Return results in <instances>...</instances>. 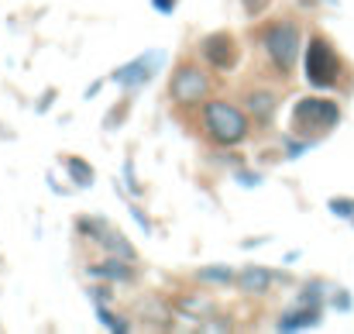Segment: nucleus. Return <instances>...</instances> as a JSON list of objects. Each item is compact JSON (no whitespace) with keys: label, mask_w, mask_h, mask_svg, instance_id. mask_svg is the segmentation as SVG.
I'll return each instance as SVG.
<instances>
[{"label":"nucleus","mask_w":354,"mask_h":334,"mask_svg":"<svg viewBox=\"0 0 354 334\" xmlns=\"http://www.w3.org/2000/svg\"><path fill=\"white\" fill-rule=\"evenodd\" d=\"M62 166H66V173H69V179L80 186V190H86V186H93V179H97V169L86 162V159H80V155H66L62 159Z\"/></svg>","instance_id":"2eb2a0df"},{"label":"nucleus","mask_w":354,"mask_h":334,"mask_svg":"<svg viewBox=\"0 0 354 334\" xmlns=\"http://www.w3.org/2000/svg\"><path fill=\"white\" fill-rule=\"evenodd\" d=\"M76 227L83 231V238H93V241H100L104 231H107V224L100 221V218H76Z\"/></svg>","instance_id":"6ab92c4d"},{"label":"nucleus","mask_w":354,"mask_h":334,"mask_svg":"<svg viewBox=\"0 0 354 334\" xmlns=\"http://www.w3.org/2000/svg\"><path fill=\"white\" fill-rule=\"evenodd\" d=\"M172 307H176V314H183V317H189V321H196V324L217 317V304H214L210 297H200V290H196V293H186V297H176Z\"/></svg>","instance_id":"9d476101"},{"label":"nucleus","mask_w":354,"mask_h":334,"mask_svg":"<svg viewBox=\"0 0 354 334\" xmlns=\"http://www.w3.org/2000/svg\"><path fill=\"white\" fill-rule=\"evenodd\" d=\"M348 62L337 52V45L327 35H310L306 52H303V76L313 90H334L344 76Z\"/></svg>","instance_id":"f03ea898"},{"label":"nucleus","mask_w":354,"mask_h":334,"mask_svg":"<svg viewBox=\"0 0 354 334\" xmlns=\"http://www.w3.org/2000/svg\"><path fill=\"white\" fill-rule=\"evenodd\" d=\"M292 134H299V138H310L313 145L324 138V134H330L337 124H341V107H337V100H330V97H303L296 107H292Z\"/></svg>","instance_id":"20e7f679"},{"label":"nucleus","mask_w":354,"mask_h":334,"mask_svg":"<svg viewBox=\"0 0 354 334\" xmlns=\"http://www.w3.org/2000/svg\"><path fill=\"white\" fill-rule=\"evenodd\" d=\"M196 279L207 283V286H221V290H227V286H234L237 272L231 269V265H203V269H196Z\"/></svg>","instance_id":"dca6fc26"},{"label":"nucleus","mask_w":354,"mask_h":334,"mask_svg":"<svg viewBox=\"0 0 354 334\" xmlns=\"http://www.w3.org/2000/svg\"><path fill=\"white\" fill-rule=\"evenodd\" d=\"M244 111L251 114V121H254L258 128H268L275 111H279L275 90H248V94H244Z\"/></svg>","instance_id":"1a4fd4ad"},{"label":"nucleus","mask_w":354,"mask_h":334,"mask_svg":"<svg viewBox=\"0 0 354 334\" xmlns=\"http://www.w3.org/2000/svg\"><path fill=\"white\" fill-rule=\"evenodd\" d=\"M258 38H261V45H265V52L272 59V69L282 80H289L296 62H299V55H303V28L292 17H282V21L265 24Z\"/></svg>","instance_id":"7ed1b4c3"},{"label":"nucleus","mask_w":354,"mask_h":334,"mask_svg":"<svg viewBox=\"0 0 354 334\" xmlns=\"http://www.w3.org/2000/svg\"><path fill=\"white\" fill-rule=\"evenodd\" d=\"M268 3L272 0H241V10H244V17H258L268 10Z\"/></svg>","instance_id":"4be33fe9"},{"label":"nucleus","mask_w":354,"mask_h":334,"mask_svg":"<svg viewBox=\"0 0 354 334\" xmlns=\"http://www.w3.org/2000/svg\"><path fill=\"white\" fill-rule=\"evenodd\" d=\"M90 276H97V279H107V283H134V279H138L134 265H131L127 258H118V255H107L104 262L90 265Z\"/></svg>","instance_id":"f8f14e48"},{"label":"nucleus","mask_w":354,"mask_h":334,"mask_svg":"<svg viewBox=\"0 0 354 334\" xmlns=\"http://www.w3.org/2000/svg\"><path fill=\"white\" fill-rule=\"evenodd\" d=\"M131 218H134V221H138L141 227H145V234H151V221H148V218L141 214V207H131Z\"/></svg>","instance_id":"a878e982"},{"label":"nucleus","mask_w":354,"mask_h":334,"mask_svg":"<svg viewBox=\"0 0 354 334\" xmlns=\"http://www.w3.org/2000/svg\"><path fill=\"white\" fill-rule=\"evenodd\" d=\"M97 317H100V324L111 328V331H131V321H124L120 314H114L107 304H97Z\"/></svg>","instance_id":"f3484780"},{"label":"nucleus","mask_w":354,"mask_h":334,"mask_svg":"<svg viewBox=\"0 0 354 334\" xmlns=\"http://www.w3.org/2000/svg\"><path fill=\"white\" fill-rule=\"evenodd\" d=\"M279 279V272H272V269H265V265H244L241 272H237L234 279V290H241L244 297H265V293H272V283Z\"/></svg>","instance_id":"6e6552de"},{"label":"nucleus","mask_w":354,"mask_h":334,"mask_svg":"<svg viewBox=\"0 0 354 334\" xmlns=\"http://www.w3.org/2000/svg\"><path fill=\"white\" fill-rule=\"evenodd\" d=\"M141 321H148L151 328H158V331H169L172 328V314H176V307L172 304H165V300H158V297H145V300H138V310H134Z\"/></svg>","instance_id":"9b49d317"},{"label":"nucleus","mask_w":354,"mask_h":334,"mask_svg":"<svg viewBox=\"0 0 354 334\" xmlns=\"http://www.w3.org/2000/svg\"><path fill=\"white\" fill-rule=\"evenodd\" d=\"M93 300L97 304H107L111 300V286H93Z\"/></svg>","instance_id":"cd10ccee"},{"label":"nucleus","mask_w":354,"mask_h":334,"mask_svg":"<svg viewBox=\"0 0 354 334\" xmlns=\"http://www.w3.org/2000/svg\"><path fill=\"white\" fill-rule=\"evenodd\" d=\"M158 66H162V52L138 55V59L124 62V66H118V69L111 73V83L124 87L127 94H134V90H141V87H148V83L155 80V69H158Z\"/></svg>","instance_id":"0eeeda50"},{"label":"nucleus","mask_w":354,"mask_h":334,"mask_svg":"<svg viewBox=\"0 0 354 334\" xmlns=\"http://www.w3.org/2000/svg\"><path fill=\"white\" fill-rule=\"evenodd\" d=\"M124 179H127V190H131V193H141V183L134 179V162H131V159L124 162Z\"/></svg>","instance_id":"5701e85b"},{"label":"nucleus","mask_w":354,"mask_h":334,"mask_svg":"<svg viewBox=\"0 0 354 334\" xmlns=\"http://www.w3.org/2000/svg\"><path fill=\"white\" fill-rule=\"evenodd\" d=\"M97 245H100L107 255H118V258H127V262H134V258H138V248H134L120 231H114V227H107V231H104V238H100Z\"/></svg>","instance_id":"4468645a"},{"label":"nucleus","mask_w":354,"mask_h":334,"mask_svg":"<svg viewBox=\"0 0 354 334\" xmlns=\"http://www.w3.org/2000/svg\"><path fill=\"white\" fill-rule=\"evenodd\" d=\"M299 304H306V307H324V283H306V290L299 293Z\"/></svg>","instance_id":"aec40b11"},{"label":"nucleus","mask_w":354,"mask_h":334,"mask_svg":"<svg viewBox=\"0 0 354 334\" xmlns=\"http://www.w3.org/2000/svg\"><path fill=\"white\" fill-rule=\"evenodd\" d=\"M237 183H241V186H258L261 176H258V173H254V176H251V173H237Z\"/></svg>","instance_id":"bb28decb"},{"label":"nucleus","mask_w":354,"mask_h":334,"mask_svg":"<svg viewBox=\"0 0 354 334\" xmlns=\"http://www.w3.org/2000/svg\"><path fill=\"white\" fill-rule=\"evenodd\" d=\"M127 111H131V97H124V104H120V107H114V111H111L107 117H104V128H107V131H114V128H120V121L127 117Z\"/></svg>","instance_id":"412c9836"},{"label":"nucleus","mask_w":354,"mask_h":334,"mask_svg":"<svg viewBox=\"0 0 354 334\" xmlns=\"http://www.w3.org/2000/svg\"><path fill=\"white\" fill-rule=\"evenodd\" d=\"M151 7H155L158 14H172V10L179 7V0H151Z\"/></svg>","instance_id":"393cba45"},{"label":"nucleus","mask_w":354,"mask_h":334,"mask_svg":"<svg viewBox=\"0 0 354 334\" xmlns=\"http://www.w3.org/2000/svg\"><path fill=\"white\" fill-rule=\"evenodd\" d=\"M52 100H55V90L48 87V90H45V97H41V104H38V114L48 111V107H52Z\"/></svg>","instance_id":"c85d7f7f"},{"label":"nucleus","mask_w":354,"mask_h":334,"mask_svg":"<svg viewBox=\"0 0 354 334\" xmlns=\"http://www.w3.org/2000/svg\"><path fill=\"white\" fill-rule=\"evenodd\" d=\"M324 317H320V307H306V304H299L296 310H289V314H282L279 321H275V328L279 331H306V328H317Z\"/></svg>","instance_id":"ddd939ff"},{"label":"nucleus","mask_w":354,"mask_h":334,"mask_svg":"<svg viewBox=\"0 0 354 334\" xmlns=\"http://www.w3.org/2000/svg\"><path fill=\"white\" fill-rule=\"evenodd\" d=\"M207 66V62H203ZM200 62L193 59H183L176 69H172V80H169V100L183 111L189 107H203L210 100V90H214V80L210 73L203 69Z\"/></svg>","instance_id":"39448f33"},{"label":"nucleus","mask_w":354,"mask_h":334,"mask_svg":"<svg viewBox=\"0 0 354 334\" xmlns=\"http://www.w3.org/2000/svg\"><path fill=\"white\" fill-rule=\"evenodd\" d=\"M200 59L217 73H234L237 62H241V45L231 31H210L200 42Z\"/></svg>","instance_id":"423d86ee"},{"label":"nucleus","mask_w":354,"mask_h":334,"mask_svg":"<svg viewBox=\"0 0 354 334\" xmlns=\"http://www.w3.org/2000/svg\"><path fill=\"white\" fill-rule=\"evenodd\" d=\"M330 304H334V307H341V310H351V297H348L341 286H337V293H330Z\"/></svg>","instance_id":"b1692460"},{"label":"nucleus","mask_w":354,"mask_h":334,"mask_svg":"<svg viewBox=\"0 0 354 334\" xmlns=\"http://www.w3.org/2000/svg\"><path fill=\"white\" fill-rule=\"evenodd\" d=\"M200 121H203V134L221 148H234L251 134V114L231 100H207Z\"/></svg>","instance_id":"f257e3e1"},{"label":"nucleus","mask_w":354,"mask_h":334,"mask_svg":"<svg viewBox=\"0 0 354 334\" xmlns=\"http://www.w3.org/2000/svg\"><path fill=\"white\" fill-rule=\"evenodd\" d=\"M327 211H330L334 218L354 221V197H330V200H327Z\"/></svg>","instance_id":"a211bd4d"}]
</instances>
